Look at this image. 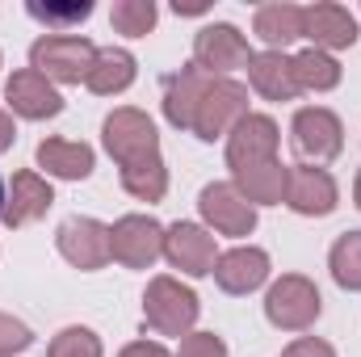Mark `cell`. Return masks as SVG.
<instances>
[{"instance_id":"cell-16","label":"cell","mask_w":361,"mask_h":357,"mask_svg":"<svg viewBox=\"0 0 361 357\" xmlns=\"http://www.w3.org/2000/svg\"><path fill=\"white\" fill-rule=\"evenodd\" d=\"M269 253L265 248H252V244H240V248H227V253H219V261H214V282H219V290L223 294H252V290H261L265 282H269Z\"/></svg>"},{"instance_id":"cell-36","label":"cell","mask_w":361,"mask_h":357,"mask_svg":"<svg viewBox=\"0 0 361 357\" xmlns=\"http://www.w3.org/2000/svg\"><path fill=\"white\" fill-rule=\"evenodd\" d=\"M353 202H357V210H361V169H357V181H353Z\"/></svg>"},{"instance_id":"cell-18","label":"cell","mask_w":361,"mask_h":357,"mask_svg":"<svg viewBox=\"0 0 361 357\" xmlns=\"http://www.w3.org/2000/svg\"><path fill=\"white\" fill-rule=\"evenodd\" d=\"M210 80H214V76H206L193 59L164 76V97H160V105H164V118H169L177 131H189V126H193L197 101H202V92H206Z\"/></svg>"},{"instance_id":"cell-12","label":"cell","mask_w":361,"mask_h":357,"mask_svg":"<svg viewBox=\"0 0 361 357\" xmlns=\"http://www.w3.org/2000/svg\"><path fill=\"white\" fill-rule=\"evenodd\" d=\"M164 261L180 269L185 277H210L219 261V244L202 223H173L164 227Z\"/></svg>"},{"instance_id":"cell-32","label":"cell","mask_w":361,"mask_h":357,"mask_svg":"<svg viewBox=\"0 0 361 357\" xmlns=\"http://www.w3.org/2000/svg\"><path fill=\"white\" fill-rule=\"evenodd\" d=\"M281 357H336V349L319 337H298V341H290V349Z\"/></svg>"},{"instance_id":"cell-31","label":"cell","mask_w":361,"mask_h":357,"mask_svg":"<svg viewBox=\"0 0 361 357\" xmlns=\"http://www.w3.org/2000/svg\"><path fill=\"white\" fill-rule=\"evenodd\" d=\"M173 357H227V341L219 332H189L180 337V349Z\"/></svg>"},{"instance_id":"cell-5","label":"cell","mask_w":361,"mask_h":357,"mask_svg":"<svg viewBox=\"0 0 361 357\" xmlns=\"http://www.w3.org/2000/svg\"><path fill=\"white\" fill-rule=\"evenodd\" d=\"M101 143H105V152H109V160L118 169H126L135 160H147V156H160L156 122L143 109H135V105H118L101 122Z\"/></svg>"},{"instance_id":"cell-25","label":"cell","mask_w":361,"mask_h":357,"mask_svg":"<svg viewBox=\"0 0 361 357\" xmlns=\"http://www.w3.org/2000/svg\"><path fill=\"white\" fill-rule=\"evenodd\" d=\"M118 177H122V189L135 198V202H164V193H169V164H164V156H147V160H135V164H126V169H118Z\"/></svg>"},{"instance_id":"cell-9","label":"cell","mask_w":361,"mask_h":357,"mask_svg":"<svg viewBox=\"0 0 361 357\" xmlns=\"http://www.w3.org/2000/svg\"><path fill=\"white\" fill-rule=\"evenodd\" d=\"M109 257L122 269H152L164 257V227L152 214H122L109 227Z\"/></svg>"},{"instance_id":"cell-37","label":"cell","mask_w":361,"mask_h":357,"mask_svg":"<svg viewBox=\"0 0 361 357\" xmlns=\"http://www.w3.org/2000/svg\"><path fill=\"white\" fill-rule=\"evenodd\" d=\"M0 210H4V181H0Z\"/></svg>"},{"instance_id":"cell-11","label":"cell","mask_w":361,"mask_h":357,"mask_svg":"<svg viewBox=\"0 0 361 357\" xmlns=\"http://www.w3.org/2000/svg\"><path fill=\"white\" fill-rule=\"evenodd\" d=\"M277 147H281L277 122H273L269 114H248L227 135V169L244 173V169H257V164H273Z\"/></svg>"},{"instance_id":"cell-26","label":"cell","mask_w":361,"mask_h":357,"mask_svg":"<svg viewBox=\"0 0 361 357\" xmlns=\"http://www.w3.org/2000/svg\"><path fill=\"white\" fill-rule=\"evenodd\" d=\"M328 269H332V282L341 290H361V231H345L332 253H328Z\"/></svg>"},{"instance_id":"cell-28","label":"cell","mask_w":361,"mask_h":357,"mask_svg":"<svg viewBox=\"0 0 361 357\" xmlns=\"http://www.w3.org/2000/svg\"><path fill=\"white\" fill-rule=\"evenodd\" d=\"M25 13L34 21H42L51 34H68L72 25H80V21L92 17V0H76V4H38V0H30Z\"/></svg>"},{"instance_id":"cell-1","label":"cell","mask_w":361,"mask_h":357,"mask_svg":"<svg viewBox=\"0 0 361 357\" xmlns=\"http://www.w3.org/2000/svg\"><path fill=\"white\" fill-rule=\"evenodd\" d=\"M202 315V298L180 282V277H152L143 290V328L156 337H189Z\"/></svg>"},{"instance_id":"cell-23","label":"cell","mask_w":361,"mask_h":357,"mask_svg":"<svg viewBox=\"0 0 361 357\" xmlns=\"http://www.w3.org/2000/svg\"><path fill=\"white\" fill-rule=\"evenodd\" d=\"M231 185H235L252 206H281V202H286V185H290V164L273 160V164H257V169L231 173Z\"/></svg>"},{"instance_id":"cell-6","label":"cell","mask_w":361,"mask_h":357,"mask_svg":"<svg viewBox=\"0 0 361 357\" xmlns=\"http://www.w3.org/2000/svg\"><path fill=\"white\" fill-rule=\"evenodd\" d=\"M252 47H248V34L231 21H210L193 34V63L206 72V76H231V72H248L252 63Z\"/></svg>"},{"instance_id":"cell-21","label":"cell","mask_w":361,"mask_h":357,"mask_svg":"<svg viewBox=\"0 0 361 357\" xmlns=\"http://www.w3.org/2000/svg\"><path fill=\"white\" fill-rule=\"evenodd\" d=\"M248 85H252L257 97H265V101H294L298 97L294 68H290V55L286 51H261V55H252Z\"/></svg>"},{"instance_id":"cell-19","label":"cell","mask_w":361,"mask_h":357,"mask_svg":"<svg viewBox=\"0 0 361 357\" xmlns=\"http://www.w3.org/2000/svg\"><path fill=\"white\" fill-rule=\"evenodd\" d=\"M38 169L55 181H85L97 169V152L80 139H42L34 152Z\"/></svg>"},{"instance_id":"cell-24","label":"cell","mask_w":361,"mask_h":357,"mask_svg":"<svg viewBox=\"0 0 361 357\" xmlns=\"http://www.w3.org/2000/svg\"><path fill=\"white\" fill-rule=\"evenodd\" d=\"M290 68H294V85H298V92H332L336 85H341V76H345V68L336 63V55L315 51V47L290 55Z\"/></svg>"},{"instance_id":"cell-34","label":"cell","mask_w":361,"mask_h":357,"mask_svg":"<svg viewBox=\"0 0 361 357\" xmlns=\"http://www.w3.org/2000/svg\"><path fill=\"white\" fill-rule=\"evenodd\" d=\"M13 143H17V122H13V114L0 105V156L13 152Z\"/></svg>"},{"instance_id":"cell-17","label":"cell","mask_w":361,"mask_h":357,"mask_svg":"<svg viewBox=\"0 0 361 357\" xmlns=\"http://www.w3.org/2000/svg\"><path fill=\"white\" fill-rule=\"evenodd\" d=\"M302 38H311V47L315 51H349L353 42H357V17L345 8V4H332V0H324V4H311V8H302Z\"/></svg>"},{"instance_id":"cell-4","label":"cell","mask_w":361,"mask_h":357,"mask_svg":"<svg viewBox=\"0 0 361 357\" xmlns=\"http://www.w3.org/2000/svg\"><path fill=\"white\" fill-rule=\"evenodd\" d=\"M248 114H252L248 109V89L240 80H231V76H214L206 85V92H202V101H197V114H193L189 135H197L202 143L227 139L235 131V122L248 118Z\"/></svg>"},{"instance_id":"cell-29","label":"cell","mask_w":361,"mask_h":357,"mask_svg":"<svg viewBox=\"0 0 361 357\" xmlns=\"http://www.w3.org/2000/svg\"><path fill=\"white\" fill-rule=\"evenodd\" d=\"M47 357H105V345H101V337H97L92 328L72 324V328H63V332L51 341Z\"/></svg>"},{"instance_id":"cell-8","label":"cell","mask_w":361,"mask_h":357,"mask_svg":"<svg viewBox=\"0 0 361 357\" xmlns=\"http://www.w3.org/2000/svg\"><path fill=\"white\" fill-rule=\"evenodd\" d=\"M197 210H202V223L210 236H231V240H244L257 231V206L231 185V181H210L202 193H197Z\"/></svg>"},{"instance_id":"cell-7","label":"cell","mask_w":361,"mask_h":357,"mask_svg":"<svg viewBox=\"0 0 361 357\" xmlns=\"http://www.w3.org/2000/svg\"><path fill=\"white\" fill-rule=\"evenodd\" d=\"M290 143L302 156V164H332L345 152V126L328 105H302L290 122Z\"/></svg>"},{"instance_id":"cell-15","label":"cell","mask_w":361,"mask_h":357,"mask_svg":"<svg viewBox=\"0 0 361 357\" xmlns=\"http://www.w3.org/2000/svg\"><path fill=\"white\" fill-rule=\"evenodd\" d=\"M4 101H8V114L13 118H25V122H47V118H59L63 114L59 89L47 76H38L34 68H21V72L8 76Z\"/></svg>"},{"instance_id":"cell-35","label":"cell","mask_w":361,"mask_h":357,"mask_svg":"<svg viewBox=\"0 0 361 357\" xmlns=\"http://www.w3.org/2000/svg\"><path fill=\"white\" fill-rule=\"evenodd\" d=\"M173 8H177V13H185V17H197V13H206V4H173Z\"/></svg>"},{"instance_id":"cell-30","label":"cell","mask_w":361,"mask_h":357,"mask_svg":"<svg viewBox=\"0 0 361 357\" xmlns=\"http://www.w3.org/2000/svg\"><path fill=\"white\" fill-rule=\"evenodd\" d=\"M30 345H34L30 324H21L17 315L0 311V357H17V353H25Z\"/></svg>"},{"instance_id":"cell-10","label":"cell","mask_w":361,"mask_h":357,"mask_svg":"<svg viewBox=\"0 0 361 357\" xmlns=\"http://www.w3.org/2000/svg\"><path fill=\"white\" fill-rule=\"evenodd\" d=\"M55 248L59 257L80 273H97L105 269L114 257H109V227L101 219H89V214H72L55 227Z\"/></svg>"},{"instance_id":"cell-20","label":"cell","mask_w":361,"mask_h":357,"mask_svg":"<svg viewBox=\"0 0 361 357\" xmlns=\"http://www.w3.org/2000/svg\"><path fill=\"white\" fill-rule=\"evenodd\" d=\"M135 76H139V63L126 47H97V59L89 68L85 89L97 92V97H118V92H126L135 85Z\"/></svg>"},{"instance_id":"cell-13","label":"cell","mask_w":361,"mask_h":357,"mask_svg":"<svg viewBox=\"0 0 361 357\" xmlns=\"http://www.w3.org/2000/svg\"><path fill=\"white\" fill-rule=\"evenodd\" d=\"M51 206H55V189H51V181L42 177V173H34V169H21V173H13V181L4 185V210H0V223H4L8 231H17V227L38 223Z\"/></svg>"},{"instance_id":"cell-2","label":"cell","mask_w":361,"mask_h":357,"mask_svg":"<svg viewBox=\"0 0 361 357\" xmlns=\"http://www.w3.org/2000/svg\"><path fill=\"white\" fill-rule=\"evenodd\" d=\"M92 59H97V47L85 34H42L30 47V68L38 76H47L55 89L59 85H85Z\"/></svg>"},{"instance_id":"cell-33","label":"cell","mask_w":361,"mask_h":357,"mask_svg":"<svg viewBox=\"0 0 361 357\" xmlns=\"http://www.w3.org/2000/svg\"><path fill=\"white\" fill-rule=\"evenodd\" d=\"M118 357H173V353H169L160 341H130Z\"/></svg>"},{"instance_id":"cell-22","label":"cell","mask_w":361,"mask_h":357,"mask_svg":"<svg viewBox=\"0 0 361 357\" xmlns=\"http://www.w3.org/2000/svg\"><path fill=\"white\" fill-rule=\"evenodd\" d=\"M252 34L265 42V51H286L290 42L302 38V4H290V0L261 4L252 17Z\"/></svg>"},{"instance_id":"cell-27","label":"cell","mask_w":361,"mask_h":357,"mask_svg":"<svg viewBox=\"0 0 361 357\" xmlns=\"http://www.w3.org/2000/svg\"><path fill=\"white\" fill-rule=\"evenodd\" d=\"M156 21H160L156 0H118L109 8V25L118 34H126V38H147L156 30Z\"/></svg>"},{"instance_id":"cell-3","label":"cell","mask_w":361,"mask_h":357,"mask_svg":"<svg viewBox=\"0 0 361 357\" xmlns=\"http://www.w3.org/2000/svg\"><path fill=\"white\" fill-rule=\"evenodd\" d=\"M324 311L319 286L307 273H281L265 290V320L277 332H307Z\"/></svg>"},{"instance_id":"cell-14","label":"cell","mask_w":361,"mask_h":357,"mask_svg":"<svg viewBox=\"0 0 361 357\" xmlns=\"http://www.w3.org/2000/svg\"><path fill=\"white\" fill-rule=\"evenodd\" d=\"M286 206L302 219H328L341 206L336 177L328 169H315V164H294L290 185H286Z\"/></svg>"}]
</instances>
